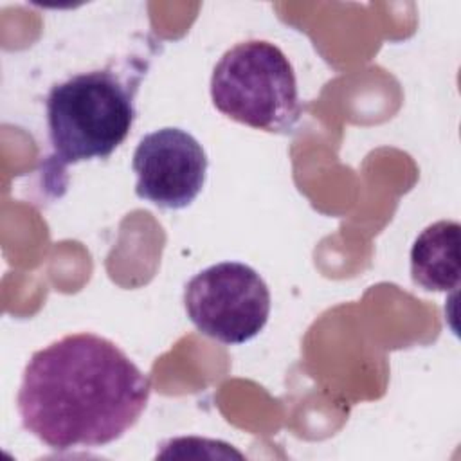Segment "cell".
Returning a JSON list of instances; mask_svg holds the SVG:
<instances>
[{"mask_svg": "<svg viewBox=\"0 0 461 461\" xmlns=\"http://www.w3.org/2000/svg\"><path fill=\"white\" fill-rule=\"evenodd\" d=\"M149 394L148 375L115 342L85 331L31 355L16 409L27 432L63 452L119 439L137 423Z\"/></svg>", "mask_w": 461, "mask_h": 461, "instance_id": "obj_1", "label": "cell"}, {"mask_svg": "<svg viewBox=\"0 0 461 461\" xmlns=\"http://www.w3.org/2000/svg\"><path fill=\"white\" fill-rule=\"evenodd\" d=\"M139 81L106 67L70 76L49 90L47 133L59 167L108 158L126 140L137 113Z\"/></svg>", "mask_w": 461, "mask_h": 461, "instance_id": "obj_2", "label": "cell"}, {"mask_svg": "<svg viewBox=\"0 0 461 461\" xmlns=\"http://www.w3.org/2000/svg\"><path fill=\"white\" fill-rule=\"evenodd\" d=\"M211 99L229 119L268 133L294 131L303 113L290 59L265 40H247L221 54L211 74Z\"/></svg>", "mask_w": 461, "mask_h": 461, "instance_id": "obj_3", "label": "cell"}, {"mask_svg": "<svg viewBox=\"0 0 461 461\" xmlns=\"http://www.w3.org/2000/svg\"><path fill=\"white\" fill-rule=\"evenodd\" d=\"M270 290L249 265L221 261L194 274L184 286V310L193 326L221 344H245L265 328Z\"/></svg>", "mask_w": 461, "mask_h": 461, "instance_id": "obj_4", "label": "cell"}, {"mask_svg": "<svg viewBox=\"0 0 461 461\" xmlns=\"http://www.w3.org/2000/svg\"><path fill=\"white\" fill-rule=\"evenodd\" d=\"M207 166L202 144L189 131L171 126L155 130L133 151L135 194L162 209H185L203 189Z\"/></svg>", "mask_w": 461, "mask_h": 461, "instance_id": "obj_5", "label": "cell"}, {"mask_svg": "<svg viewBox=\"0 0 461 461\" xmlns=\"http://www.w3.org/2000/svg\"><path fill=\"white\" fill-rule=\"evenodd\" d=\"M459 232L452 220L425 227L411 247V279L429 292H448L459 286Z\"/></svg>", "mask_w": 461, "mask_h": 461, "instance_id": "obj_6", "label": "cell"}]
</instances>
